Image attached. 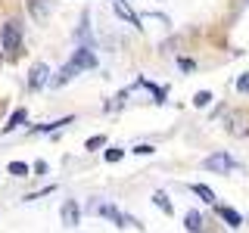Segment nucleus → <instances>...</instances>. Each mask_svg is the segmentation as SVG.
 <instances>
[{
  "label": "nucleus",
  "mask_w": 249,
  "mask_h": 233,
  "mask_svg": "<svg viewBox=\"0 0 249 233\" xmlns=\"http://www.w3.org/2000/svg\"><path fill=\"white\" fill-rule=\"evenodd\" d=\"M97 66V56H93V50L90 47H81V50H75V56L69 59V66L59 72V78L53 81V87H59V84H66L69 78H75L78 72H84V68H93Z\"/></svg>",
  "instance_id": "1"
},
{
  "label": "nucleus",
  "mask_w": 249,
  "mask_h": 233,
  "mask_svg": "<svg viewBox=\"0 0 249 233\" xmlns=\"http://www.w3.org/2000/svg\"><path fill=\"white\" fill-rule=\"evenodd\" d=\"M90 212H93V215H100V217H109L115 227H140L134 217L124 215V212H119L112 202H90Z\"/></svg>",
  "instance_id": "2"
},
{
  "label": "nucleus",
  "mask_w": 249,
  "mask_h": 233,
  "mask_svg": "<svg viewBox=\"0 0 249 233\" xmlns=\"http://www.w3.org/2000/svg\"><path fill=\"white\" fill-rule=\"evenodd\" d=\"M224 128H228L231 137H249V112L246 109H231L228 115H224Z\"/></svg>",
  "instance_id": "3"
},
{
  "label": "nucleus",
  "mask_w": 249,
  "mask_h": 233,
  "mask_svg": "<svg viewBox=\"0 0 249 233\" xmlns=\"http://www.w3.org/2000/svg\"><path fill=\"white\" fill-rule=\"evenodd\" d=\"M19 44H22V28H19V22H6L3 31H0V50H19Z\"/></svg>",
  "instance_id": "4"
},
{
  "label": "nucleus",
  "mask_w": 249,
  "mask_h": 233,
  "mask_svg": "<svg viewBox=\"0 0 249 233\" xmlns=\"http://www.w3.org/2000/svg\"><path fill=\"white\" fill-rule=\"evenodd\" d=\"M202 168H206V171H218V174H228V171L237 168V162H233L228 152H212L206 162H202Z\"/></svg>",
  "instance_id": "5"
},
{
  "label": "nucleus",
  "mask_w": 249,
  "mask_h": 233,
  "mask_svg": "<svg viewBox=\"0 0 249 233\" xmlns=\"http://www.w3.org/2000/svg\"><path fill=\"white\" fill-rule=\"evenodd\" d=\"M50 81V68L44 66V62H35V66H31V75H28V87H44V84Z\"/></svg>",
  "instance_id": "6"
},
{
  "label": "nucleus",
  "mask_w": 249,
  "mask_h": 233,
  "mask_svg": "<svg viewBox=\"0 0 249 233\" xmlns=\"http://www.w3.org/2000/svg\"><path fill=\"white\" fill-rule=\"evenodd\" d=\"M62 224H66V227H75L78 221H81V208H78V202L75 199H69V202H62Z\"/></svg>",
  "instance_id": "7"
},
{
  "label": "nucleus",
  "mask_w": 249,
  "mask_h": 233,
  "mask_svg": "<svg viewBox=\"0 0 249 233\" xmlns=\"http://www.w3.org/2000/svg\"><path fill=\"white\" fill-rule=\"evenodd\" d=\"M112 10H115V13H119V16H122V19H124V22H128V25H134V28H143V25H140V16H137L134 10H131V6H128V3H124V0H115V3H112Z\"/></svg>",
  "instance_id": "8"
},
{
  "label": "nucleus",
  "mask_w": 249,
  "mask_h": 233,
  "mask_svg": "<svg viewBox=\"0 0 249 233\" xmlns=\"http://www.w3.org/2000/svg\"><path fill=\"white\" fill-rule=\"evenodd\" d=\"M215 208H218V215H221L224 221H228V227H233V230H237L240 224H243V215H240L237 208H231V205H215Z\"/></svg>",
  "instance_id": "9"
},
{
  "label": "nucleus",
  "mask_w": 249,
  "mask_h": 233,
  "mask_svg": "<svg viewBox=\"0 0 249 233\" xmlns=\"http://www.w3.org/2000/svg\"><path fill=\"white\" fill-rule=\"evenodd\" d=\"M22 121H28V112H25V109H16V112L10 115V121H6V124H3V134H13V131H16V128H19V124H22Z\"/></svg>",
  "instance_id": "10"
},
{
  "label": "nucleus",
  "mask_w": 249,
  "mask_h": 233,
  "mask_svg": "<svg viewBox=\"0 0 249 233\" xmlns=\"http://www.w3.org/2000/svg\"><path fill=\"white\" fill-rule=\"evenodd\" d=\"M184 227L190 230V233H202V215L193 208V212H187V217H184Z\"/></svg>",
  "instance_id": "11"
},
{
  "label": "nucleus",
  "mask_w": 249,
  "mask_h": 233,
  "mask_svg": "<svg viewBox=\"0 0 249 233\" xmlns=\"http://www.w3.org/2000/svg\"><path fill=\"white\" fill-rule=\"evenodd\" d=\"M50 10H53L50 0H31V13H35V19H47Z\"/></svg>",
  "instance_id": "12"
},
{
  "label": "nucleus",
  "mask_w": 249,
  "mask_h": 233,
  "mask_svg": "<svg viewBox=\"0 0 249 233\" xmlns=\"http://www.w3.org/2000/svg\"><path fill=\"white\" fill-rule=\"evenodd\" d=\"M190 190L196 193V196H199L202 202H209V205H215V193H212V186H206V183H193Z\"/></svg>",
  "instance_id": "13"
},
{
  "label": "nucleus",
  "mask_w": 249,
  "mask_h": 233,
  "mask_svg": "<svg viewBox=\"0 0 249 233\" xmlns=\"http://www.w3.org/2000/svg\"><path fill=\"white\" fill-rule=\"evenodd\" d=\"M6 171H10L13 177H28V174H31V165H28V162H10V165H6Z\"/></svg>",
  "instance_id": "14"
},
{
  "label": "nucleus",
  "mask_w": 249,
  "mask_h": 233,
  "mask_svg": "<svg viewBox=\"0 0 249 233\" xmlns=\"http://www.w3.org/2000/svg\"><path fill=\"white\" fill-rule=\"evenodd\" d=\"M153 202H156V205H159L165 215H175V208H171V202H168V196H165L162 190H156V193H153Z\"/></svg>",
  "instance_id": "15"
},
{
  "label": "nucleus",
  "mask_w": 249,
  "mask_h": 233,
  "mask_svg": "<svg viewBox=\"0 0 249 233\" xmlns=\"http://www.w3.org/2000/svg\"><path fill=\"white\" fill-rule=\"evenodd\" d=\"M106 146V137L103 134H97V137H90L88 143H84V150H90V152H97V150H103Z\"/></svg>",
  "instance_id": "16"
},
{
  "label": "nucleus",
  "mask_w": 249,
  "mask_h": 233,
  "mask_svg": "<svg viewBox=\"0 0 249 233\" xmlns=\"http://www.w3.org/2000/svg\"><path fill=\"white\" fill-rule=\"evenodd\" d=\"M209 103H212V93H209V90H199L196 97H193V106H196V109H206Z\"/></svg>",
  "instance_id": "17"
},
{
  "label": "nucleus",
  "mask_w": 249,
  "mask_h": 233,
  "mask_svg": "<svg viewBox=\"0 0 249 233\" xmlns=\"http://www.w3.org/2000/svg\"><path fill=\"white\" fill-rule=\"evenodd\" d=\"M122 159H124L122 146H109V150H106V162H122Z\"/></svg>",
  "instance_id": "18"
},
{
  "label": "nucleus",
  "mask_w": 249,
  "mask_h": 233,
  "mask_svg": "<svg viewBox=\"0 0 249 233\" xmlns=\"http://www.w3.org/2000/svg\"><path fill=\"white\" fill-rule=\"evenodd\" d=\"M237 90L240 93H249V72H243V75L237 78Z\"/></svg>",
  "instance_id": "19"
},
{
  "label": "nucleus",
  "mask_w": 249,
  "mask_h": 233,
  "mask_svg": "<svg viewBox=\"0 0 249 233\" xmlns=\"http://www.w3.org/2000/svg\"><path fill=\"white\" fill-rule=\"evenodd\" d=\"M134 152H137V155H153L156 150H153L150 143H140V146H134Z\"/></svg>",
  "instance_id": "20"
},
{
  "label": "nucleus",
  "mask_w": 249,
  "mask_h": 233,
  "mask_svg": "<svg viewBox=\"0 0 249 233\" xmlns=\"http://www.w3.org/2000/svg\"><path fill=\"white\" fill-rule=\"evenodd\" d=\"M206 233H212V230H206Z\"/></svg>",
  "instance_id": "21"
}]
</instances>
